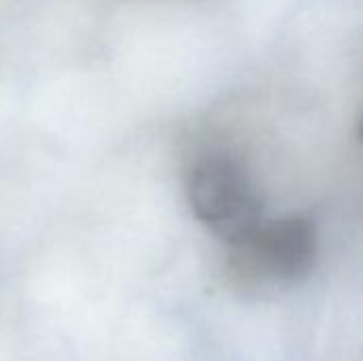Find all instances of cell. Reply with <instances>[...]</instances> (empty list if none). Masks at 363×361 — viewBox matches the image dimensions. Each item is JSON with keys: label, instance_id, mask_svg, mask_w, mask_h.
I'll return each mask as SVG.
<instances>
[{"label": "cell", "instance_id": "6da1fadb", "mask_svg": "<svg viewBox=\"0 0 363 361\" xmlns=\"http://www.w3.org/2000/svg\"><path fill=\"white\" fill-rule=\"evenodd\" d=\"M187 198L196 219L230 247L242 243L264 221L259 189L228 153H208L194 164Z\"/></svg>", "mask_w": 363, "mask_h": 361}, {"label": "cell", "instance_id": "7a4b0ae2", "mask_svg": "<svg viewBox=\"0 0 363 361\" xmlns=\"http://www.w3.org/2000/svg\"><path fill=\"white\" fill-rule=\"evenodd\" d=\"M319 255V236L311 219L291 215L262 221L232 247V266L251 283L296 285L311 277Z\"/></svg>", "mask_w": 363, "mask_h": 361}]
</instances>
